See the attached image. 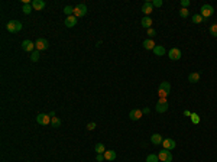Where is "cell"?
Segmentation results:
<instances>
[{"label": "cell", "instance_id": "17", "mask_svg": "<svg viewBox=\"0 0 217 162\" xmlns=\"http://www.w3.org/2000/svg\"><path fill=\"white\" fill-rule=\"evenodd\" d=\"M162 141H164V137L161 136L159 133H153L151 136V142L153 143V145H159V143L162 145Z\"/></svg>", "mask_w": 217, "mask_h": 162}, {"label": "cell", "instance_id": "31", "mask_svg": "<svg viewBox=\"0 0 217 162\" xmlns=\"http://www.w3.org/2000/svg\"><path fill=\"white\" fill-rule=\"evenodd\" d=\"M188 15H190L188 9H182V7H181V10H179V16H181V18H187Z\"/></svg>", "mask_w": 217, "mask_h": 162}, {"label": "cell", "instance_id": "10", "mask_svg": "<svg viewBox=\"0 0 217 162\" xmlns=\"http://www.w3.org/2000/svg\"><path fill=\"white\" fill-rule=\"evenodd\" d=\"M162 146H164V149H166V150H172L177 146V143H175L174 139L168 137V139H164V141H162Z\"/></svg>", "mask_w": 217, "mask_h": 162}, {"label": "cell", "instance_id": "12", "mask_svg": "<svg viewBox=\"0 0 217 162\" xmlns=\"http://www.w3.org/2000/svg\"><path fill=\"white\" fill-rule=\"evenodd\" d=\"M153 10V5H152L151 2H145L143 5H142V12L145 13V16H149Z\"/></svg>", "mask_w": 217, "mask_h": 162}, {"label": "cell", "instance_id": "39", "mask_svg": "<svg viewBox=\"0 0 217 162\" xmlns=\"http://www.w3.org/2000/svg\"><path fill=\"white\" fill-rule=\"evenodd\" d=\"M49 116H51V117H57V116H55V111H51V113H49Z\"/></svg>", "mask_w": 217, "mask_h": 162}, {"label": "cell", "instance_id": "21", "mask_svg": "<svg viewBox=\"0 0 217 162\" xmlns=\"http://www.w3.org/2000/svg\"><path fill=\"white\" fill-rule=\"evenodd\" d=\"M140 23H142V26H143V28H146V29H149V28L152 26V19L149 18V16H145L143 19L140 20Z\"/></svg>", "mask_w": 217, "mask_h": 162}, {"label": "cell", "instance_id": "23", "mask_svg": "<svg viewBox=\"0 0 217 162\" xmlns=\"http://www.w3.org/2000/svg\"><path fill=\"white\" fill-rule=\"evenodd\" d=\"M190 117H191V122H192L194 124H198L200 122H201V119H200V116H198L197 113H191Z\"/></svg>", "mask_w": 217, "mask_h": 162}, {"label": "cell", "instance_id": "33", "mask_svg": "<svg viewBox=\"0 0 217 162\" xmlns=\"http://www.w3.org/2000/svg\"><path fill=\"white\" fill-rule=\"evenodd\" d=\"M188 6H190V0H181V7L182 9H187Z\"/></svg>", "mask_w": 217, "mask_h": 162}, {"label": "cell", "instance_id": "25", "mask_svg": "<svg viewBox=\"0 0 217 162\" xmlns=\"http://www.w3.org/2000/svg\"><path fill=\"white\" fill-rule=\"evenodd\" d=\"M31 61H32V62L39 61V51H38V49H35V51L32 52V55H31Z\"/></svg>", "mask_w": 217, "mask_h": 162}, {"label": "cell", "instance_id": "32", "mask_svg": "<svg viewBox=\"0 0 217 162\" xmlns=\"http://www.w3.org/2000/svg\"><path fill=\"white\" fill-rule=\"evenodd\" d=\"M156 35V32H155V29H152V28H149L148 29V36H149V39H152L153 36Z\"/></svg>", "mask_w": 217, "mask_h": 162}, {"label": "cell", "instance_id": "1", "mask_svg": "<svg viewBox=\"0 0 217 162\" xmlns=\"http://www.w3.org/2000/svg\"><path fill=\"white\" fill-rule=\"evenodd\" d=\"M171 93V84L168 81H162L159 84V88H158V96L159 98H166V96Z\"/></svg>", "mask_w": 217, "mask_h": 162}, {"label": "cell", "instance_id": "22", "mask_svg": "<svg viewBox=\"0 0 217 162\" xmlns=\"http://www.w3.org/2000/svg\"><path fill=\"white\" fill-rule=\"evenodd\" d=\"M94 150H96L97 154H104V152H106V149H104V145H103L101 142L96 143V146H94Z\"/></svg>", "mask_w": 217, "mask_h": 162}, {"label": "cell", "instance_id": "2", "mask_svg": "<svg viewBox=\"0 0 217 162\" xmlns=\"http://www.w3.org/2000/svg\"><path fill=\"white\" fill-rule=\"evenodd\" d=\"M22 28H23V25L20 23L19 20H9L6 25V29L9 31V32L12 33H16V32H20L22 31Z\"/></svg>", "mask_w": 217, "mask_h": 162}, {"label": "cell", "instance_id": "8", "mask_svg": "<svg viewBox=\"0 0 217 162\" xmlns=\"http://www.w3.org/2000/svg\"><path fill=\"white\" fill-rule=\"evenodd\" d=\"M35 49H38L39 52L48 49V41L45 38H38L36 42H35Z\"/></svg>", "mask_w": 217, "mask_h": 162}, {"label": "cell", "instance_id": "38", "mask_svg": "<svg viewBox=\"0 0 217 162\" xmlns=\"http://www.w3.org/2000/svg\"><path fill=\"white\" fill-rule=\"evenodd\" d=\"M184 116H191V111L190 110H185L184 111Z\"/></svg>", "mask_w": 217, "mask_h": 162}, {"label": "cell", "instance_id": "29", "mask_svg": "<svg viewBox=\"0 0 217 162\" xmlns=\"http://www.w3.org/2000/svg\"><path fill=\"white\" fill-rule=\"evenodd\" d=\"M51 123H52L54 127H59V126H61V119H58V117H52Z\"/></svg>", "mask_w": 217, "mask_h": 162}, {"label": "cell", "instance_id": "11", "mask_svg": "<svg viewBox=\"0 0 217 162\" xmlns=\"http://www.w3.org/2000/svg\"><path fill=\"white\" fill-rule=\"evenodd\" d=\"M22 49L26 52H33L35 51V44H33L32 41H29V39H25L22 42Z\"/></svg>", "mask_w": 217, "mask_h": 162}, {"label": "cell", "instance_id": "37", "mask_svg": "<svg viewBox=\"0 0 217 162\" xmlns=\"http://www.w3.org/2000/svg\"><path fill=\"white\" fill-rule=\"evenodd\" d=\"M142 113H143V114H149V113H151V109H149V107H145V109H142Z\"/></svg>", "mask_w": 217, "mask_h": 162}, {"label": "cell", "instance_id": "18", "mask_svg": "<svg viewBox=\"0 0 217 162\" xmlns=\"http://www.w3.org/2000/svg\"><path fill=\"white\" fill-rule=\"evenodd\" d=\"M103 155H104L106 161H112L113 162L114 159H116V152H114V150H106Z\"/></svg>", "mask_w": 217, "mask_h": 162}, {"label": "cell", "instance_id": "5", "mask_svg": "<svg viewBox=\"0 0 217 162\" xmlns=\"http://www.w3.org/2000/svg\"><path fill=\"white\" fill-rule=\"evenodd\" d=\"M86 13H87V6L86 5H78V6H75L74 7V16L78 19V18H83V16H86Z\"/></svg>", "mask_w": 217, "mask_h": 162}, {"label": "cell", "instance_id": "15", "mask_svg": "<svg viewBox=\"0 0 217 162\" xmlns=\"http://www.w3.org/2000/svg\"><path fill=\"white\" fill-rule=\"evenodd\" d=\"M32 7L35 10H42L45 7V2L44 0H32Z\"/></svg>", "mask_w": 217, "mask_h": 162}, {"label": "cell", "instance_id": "9", "mask_svg": "<svg viewBox=\"0 0 217 162\" xmlns=\"http://www.w3.org/2000/svg\"><path fill=\"white\" fill-rule=\"evenodd\" d=\"M181 49L179 48H171L169 49V52H168V57L172 59V61H178V59L181 58Z\"/></svg>", "mask_w": 217, "mask_h": 162}, {"label": "cell", "instance_id": "24", "mask_svg": "<svg viewBox=\"0 0 217 162\" xmlns=\"http://www.w3.org/2000/svg\"><path fill=\"white\" fill-rule=\"evenodd\" d=\"M158 161H159V158L155 154H149V155L146 156V162H158Z\"/></svg>", "mask_w": 217, "mask_h": 162}, {"label": "cell", "instance_id": "14", "mask_svg": "<svg viewBox=\"0 0 217 162\" xmlns=\"http://www.w3.org/2000/svg\"><path fill=\"white\" fill-rule=\"evenodd\" d=\"M65 26L67 28H74L75 26V23H77V18L72 15V16H67V19H65Z\"/></svg>", "mask_w": 217, "mask_h": 162}, {"label": "cell", "instance_id": "20", "mask_svg": "<svg viewBox=\"0 0 217 162\" xmlns=\"http://www.w3.org/2000/svg\"><path fill=\"white\" fill-rule=\"evenodd\" d=\"M165 48L162 45H156L155 48H153V54L155 55H158V57H162V55H165Z\"/></svg>", "mask_w": 217, "mask_h": 162}, {"label": "cell", "instance_id": "27", "mask_svg": "<svg viewBox=\"0 0 217 162\" xmlns=\"http://www.w3.org/2000/svg\"><path fill=\"white\" fill-rule=\"evenodd\" d=\"M210 35L213 36V38H217V23L210 26Z\"/></svg>", "mask_w": 217, "mask_h": 162}, {"label": "cell", "instance_id": "3", "mask_svg": "<svg viewBox=\"0 0 217 162\" xmlns=\"http://www.w3.org/2000/svg\"><path fill=\"white\" fill-rule=\"evenodd\" d=\"M200 15H201V16H203L204 19H207V18H210L211 15H213V13H214V9H213V6H211V5H203V6H201V9H200Z\"/></svg>", "mask_w": 217, "mask_h": 162}, {"label": "cell", "instance_id": "7", "mask_svg": "<svg viewBox=\"0 0 217 162\" xmlns=\"http://www.w3.org/2000/svg\"><path fill=\"white\" fill-rule=\"evenodd\" d=\"M158 158H159V161H162V162H172L171 150H166V149L161 150V152L158 154Z\"/></svg>", "mask_w": 217, "mask_h": 162}, {"label": "cell", "instance_id": "36", "mask_svg": "<svg viewBox=\"0 0 217 162\" xmlns=\"http://www.w3.org/2000/svg\"><path fill=\"white\" fill-rule=\"evenodd\" d=\"M96 159H97L99 162L104 161V155H103V154H97V156H96Z\"/></svg>", "mask_w": 217, "mask_h": 162}, {"label": "cell", "instance_id": "35", "mask_svg": "<svg viewBox=\"0 0 217 162\" xmlns=\"http://www.w3.org/2000/svg\"><path fill=\"white\" fill-rule=\"evenodd\" d=\"M87 129H88V130H94V129H96V123H94V122L88 123V124H87Z\"/></svg>", "mask_w": 217, "mask_h": 162}, {"label": "cell", "instance_id": "6", "mask_svg": "<svg viewBox=\"0 0 217 162\" xmlns=\"http://www.w3.org/2000/svg\"><path fill=\"white\" fill-rule=\"evenodd\" d=\"M155 109L158 113H165V111L168 110V101H166V98H159L156 106H155Z\"/></svg>", "mask_w": 217, "mask_h": 162}, {"label": "cell", "instance_id": "16", "mask_svg": "<svg viewBox=\"0 0 217 162\" xmlns=\"http://www.w3.org/2000/svg\"><path fill=\"white\" fill-rule=\"evenodd\" d=\"M155 42H153V41H152V39H145L143 41V48L145 49H148V51H153V48H155Z\"/></svg>", "mask_w": 217, "mask_h": 162}, {"label": "cell", "instance_id": "13", "mask_svg": "<svg viewBox=\"0 0 217 162\" xmlns=\"http://www.w3.org/2000/svg\"><path fill=\"white\" fill-rule=\"evenodd\" d=\"M142 116H143L142 110H138V109H135V110H132L130 113H129V117H130V120H133V122L139 120V119H140Z\"/></svg>", "mask_w": 217, "mask_h": 162}, {"label": "cell", "instance_id": "4", "mask_svg": "<svg viewBox=\"0 0 217 162\" xmlns=\"http://www.w3.org/2000/svg\"><path fill=\"white\" fill-rule=\"evenodd\" d=\"M51 120H52V117L49 116V114H45V113H41L36 116V122L41 124V126H46V124L51 123Z\"/></svg>", "mask_w": 217, "mask_h": 162}, {"label": "cell", "instance_id": "30", "mask_svg": "<svg viewBox=\"0 0 217 162\" xmlns=\"http://www.w3.org/2000/svg\"><path fill=\"white\" fill-rule=\"evenodd\" d=\"M32 5H23V9H22V10H23V13H25V15H29V13L32 12Z\"/></svg>", "mask_w": 217, "mask_h": 162}, {"label": "cell", "instance_id": "26", "mask_svg": "<svg viewBox=\"0 0 217 162\" xmlns=\"http://www.w3.org/2000/svg\"><path fill=\"white\" fill-rule=\"evenodd\" d=\"M64 13H65L67 16H72V15H74V7L72 6H65L64 7Z\"/></svg>", "mask_w": 217, "mask_h": 162}, {"label": "cell", "instance_id": "19", "mask_svg": "<svg viewBox=\"0 0 217 162\" xmlns=\"http://www.w3.org/2000/svg\"><path fill=\"white\" fill-rule=\"evenodd\" d=\"M188 81L192 83V84H196L200 81V72H191L190 75H188Z\"/></svg>", "mask_w": 217, "mask_h": 162}, {"label": "cell", "instance_id": "28", "mask_svg": "<svg viewBox=\"0 0 217 162\" xmlns=\"http://www.w3.org/2000/svg\"><path fill=\"white\" fill-rule=\"evenodd\" d=\"M203 20H204V18L201 15H194V16H192V23H201Z\"/></svg>", "mask_w": 217, "mask_h": 162}, {"label": "cell", "instance_id": "34", "mask_svg": "<svg viewBox=\"0 0 217 162\" xmlns=\"http://www.w3.org/2000/svg\"><path fill=\"white\" fill-rule=\"evenodd\" d=\"M152 5H153V7H161L162 6V0H153Z\"/></svg>", "mask_w": 217, "mask_h": 162}]
</instances>
